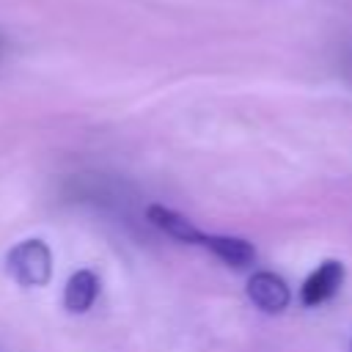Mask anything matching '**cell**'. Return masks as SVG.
Here are the masks:
<instances>
[{"label": "cell", "mask_w": 352, "mask_h": 352, "mask_svg": "<svg viewBox=\"0 0 352 352\" xmlns=\"http://www.w3.org/2000/svg\"><path fill=\"white\" fill-rule=\"evenodd\" d=\"M146 217H148L151 226H157L160 231H165L168 236L179 239V242L198 245L201 236H204V234L195 228V223H192L190 217H184V214H179L176 209H168V206H162V204H151V206L146 209Z\"/></svg>", "instance_id": "obj_5"}, {"label": "cell", "mask_w": 352, "mask_h": 352, "mask_svg": "<svg viewBox=\"0 0 352 352\" xmlns=\"http://www.w3.org/2000/svg\"><path fill=\"white\" fill-rule=\"evenodd\" d=\"M248 297L264 314H280L292 300L286 280L275 272H253L248 280Z\"/></svg>", "instance_id": "obj_3"}, {"label": "cell", "mask_w": 352, "mask_h": 352, "mask_svg": "<svg viewBox=\"0 0 352 352\" xmlns=\"http://www.w3.org/2000/svg\"><path fill=\"white\" fill-rule=\"evenodd\" d=\"M198 245H204L206 250H212L220 261H226V264L234 267V270H242V267L253 264V258H256V248H253L248 239H242V236L204 234Z\"/></svg>", "instance_id": "obj_4"}, {"label": "cell", "mask_w": 352, "mask_h": 352, "mask_svg": "<svg viewBox=\"0 0 352 352\" xmlns=\"http://www.w3.org/2000/svg\"><path fill=\"white\" fill-rule=\"evenodd\" d=\"M341 283H344V264L336 261V258H327V261H322V264L305 278V283H302V289H300V300H302V305L316 308V305L327 302V300L338 292Z\"/></svg>", "instance_id": "obj_2"}, {"label": "cell", "mask_w": 352, "mask_h": 352, "mask_svg": "<svg viewBox=\"0 0 352 352\" xmlns=\"http://www.w3.org/2000/svg\"><path fill=\"white\" fill-rule=\"evenodd\" d=\"M6 270L8 275L30 289V286H47L52 278V256L50 248L41 239H25L19 245H14L6 256Z\"/></svg>", "instance_id": "obj_1"}, {"label": "cell", "mask_w": 352, "mask_h": 352, "mask_svg": "<svg viewBox=\"0 0 352 352\" xmlns=\"http://www.w3.org/2000/svg\"><path fill=\"white\" fill-rule=\"evenodd\" d=\"M99 294V278L91 270H77L63 289V308L69 314H85Z\"/></svg>", "instance_id": "obj_6"}]
</instances>
